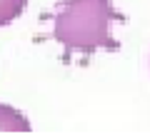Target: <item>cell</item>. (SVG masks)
Here are the masks:
<instances>
[{
  "label": "cell",
  "instance_id": "7a4b0ae2",
  "mask_svg": "<svg viewBox=\"0 0 150 137\" xmlns=\"http://www.w3.org/2000/svg\"><path fill=\"white\" fill-rule=\"evenodd\" d=\"M30 120L20 110L0 102V132H30Z\"/></svg>",
  "mask_w": 150,
  "mask_h": 137
},
{
  "label": "cell",
  "instance_id": "3957f363",
  "mask_svg": "<svg viewBox=\"0 0 150 137\" xmlns=\"http://www.w3.org/2000/svg\"><path fill=\"white\" fill-rule=\"evenodd\" d=\"M25 8H28V0H0V27L18 20Z\"/></svg>",
  "mask_w": 150,
  "mask_h": 137
},
{
  "label": "cell",
  "instance_id": "6da1fadb",
  "mask_svg": "<svg viewBox=\"0 0 150 137\" xmlns=\"http://www.w3.org/2000/svg\"><path fill=\"white\" fill-rule=\"evenodd\" d=\"M43 20H53L50 35L65 48L63 63H70L73 53L88 58L95 50H120L110 27L112 22H125V15L110 5V0H63L53 13H43Z\"/></svg>",
  "mask_w": 150,
  "mask_h": 137
}]
</instances>
